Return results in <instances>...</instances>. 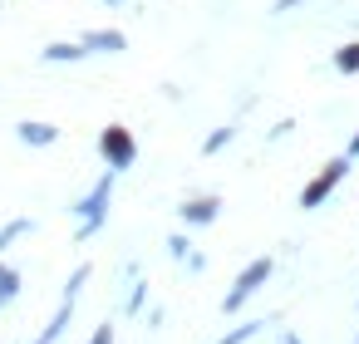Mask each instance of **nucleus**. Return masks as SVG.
<instances>
[{"instance_id": "nucleus-14", "label": "nucleus", "mask_w": 359, "mask_h": 344, "mask_svg": "<svg viewBox=\"0 0 359 344\" xmlns=\"http://www.w3.org/2000/svg\"><path fill=\"white\" fill-rule=\"evenodd\" d=\"M25 231H35V221H30V216H11L6 226H0V251H6L15 236H25Z\"/></svg>"}, {"instance_id": "nucleus-2", "label": "nucleus", "mask_w": 359, "mask_h": 344, "mask_svg": "<svg viewBox=\"0 0 359 344\" xmlns=\"http://www.w3.org/2000/svg\"><path fill=\"white\" fill-rule=\"evenodd\" d=\"M271 270H276V261H271V256H256V261H251V266H246V270L236 275V285H231V290L222 295V315L241 310V305H246V300H251V295H256V290H261V285L271 280Z\"/></svg>"}, {"instance_id": "nucleus-10", "label": "nucleus", "mask_w": 359, "mask_h": 344, "mask_svg": "<svg viewBox=\"0 0 359 344\" xmlns=\"http://www.w3.org/2000/svg\"><path fill=\"white\" fill-rule=\"evenodd\" d=\"M20 295V270L15 266H0V305H11Z\"/></svg>"}, {"instance_id": "nucleus-4", "label": "nucleus", "mask_w": 359, "mask_h": 344, "mask_svg": "<svg viewBox=\"0 0 359 344\" xmlns=\"http://www.w3.org/2000/svg\"><path fill=\"white\" fill-rule=\"evenodd\" d=\"M344 172H349V158H334V163H325V172H320V177H315L305 192H300V207H305V212H315V207H320V202H325V197H330V192L344 182Z\"/></svg>"}, {"instance_id": "nucleus-21", "label": "nucleus", "mask_w": 359, "mask_h": 344, "mask_svg": "<svg viewBox=\"0 0 359 344\" xmlns=\"http://www.w3.org/2000/svg\"><path fill=\"white\" fill-rule=\"evenodd\" d=\"M104 6H123V0H104Z\"/></svg>"}, {"instance_id": "nucleus-3", "label": "nucleus", "mask_w": 359, "mask_h": 344, "mask_svg": "<svg viewBox=\"0 0 359 344\" xmlns=\"http://www.w3.org/2000/svg\"><path fill=\"white\" fill-rule=\"evenodd\" d=\"M99 153H104L109 172H123V167L138 163V143H133V133H128L123 123H109V128L99 133Z\"/></svg>"}, {"instance_id": "nucleus-6", "label": "nucleus", "mask_w": 359, "mask_h": 344, "mask_svg": "<svg viewBox=\"0 0 359 344\" xmlns=\"http://www.w3.org/2000/svg\"><path fill=\"white\" fill-rule=\"evenodd\" d=\"M177 216H182L187 226H212V221L222 216V197H192V202L177 207Z\"/></svg>"}, {"instance_id": "nucleus-17", "label": "nucleus", "mask_w": 359, "mask_h": 344, "mask_svg": "<svg viewBox=\"0 0 359 344\" xmlns=\"http://www.w3.org/2000/svg\"><path fill=\"white\" fill-rule=\"evenodd\" d=\"M143 300H148V285H143V280H138V285H133V295H128V305H123V310H128V315H138V310H143Z\"/></svg>"}, {"instance_id": "nucleus-13", "label": "nucleus", "mask_w": 359, "mask_h": 344, "mask_svg": "<svg viewBox=\"0 0 359 344\" xmlns=\"http://www.w3.org/2000/svg\"><path fill=\"white\" fill-rule=\"evenodd\" d=\"M261 324H266V319H246V324L226 329V334H222L217 344H246V339H256V334H261Z\"/></svg>"}, {"instance_id": "nucleus-8", "label": "nucleus", "mask_w": 359, "mask_h": 344, "mask_svg": "<svg viewBox=\"0 0 359 344\" xmlns=\"http://www.w3.org/2000/svg\"><path fill=\"white\" fill-rule=\"evenodd\" d=\"M84 55H89V50H84L79 40H55V45H45V50H40V60H45V64H79Z\"/></svg>"}, {"instance_id": "nucleus-20", "label": "nucleus", "mask_w": 359, "mask_h": 344, "mask_svg": "<svg viewBox=\"0 0 359 344\" xmlns=\"http://www.w3.org/2000/svg\"><path fill=\"white\" fill-rule=\"evenodd\" d=\"M290 6H300V0H276V11H290Z\"/></svg>"}, {"instance_id": "nucleus-19", "label": "nucleus", "mask_w": 359, "mask_h": 344, "mask_svg": "<svg viewBox=\"0 0 359 344\" xmlns=\"http://www.w3.org/2000/svg\"><path fill=\"white\" fill-rule=\"evenodd\" d=\"M344 158H359V133L349 138V153H344Z\"/></svg>"}, {"instance_id": "nucleus-15", "label": "nucleus", "mask_w": 359, "mask_h": 344, "mask_svg": "<svg viewBox=\"0 0 359 344\" xmlns=\"http://www.w3.org/2000/svg\"><path fill=\"white\" fill-rule=\"evenodd\" d=\"M334 69H339V74H359V45H344V50L334 55Z\"/></svg>"}, {"instance_id": "nucleus-11", "label": "nucleus", "mask_w": 359, "mask_h": 344, "mask_svg": "<svg viewBox=\"0 0 359 344\" xmlns=\"http://www.w3.org/2000/svg\"><path fill=\"white\" fill-rule=\"evenodd\" d=\"M231 138H236V123H222V128H212V133H207V143H202V153L212 158V153H222V148H226Z\"/></svg>"}, {"instance_id": "nucleus-5", "label": "nucleus", "mask_w": 359, "mask_h": 344, "mask_svg": "<svg viewBox=\"0 0 359 344\" xmlns=\"http://www.w3.org/2000/svg\"><path fill=\"white\" fill-rule=\"evenodd\" d=\"M79 45H84L89 55H123V50H128V35H123V30H84Z\"/></svg>"}, {"instance_id": "nucleus-7", "label": "nucleus", "mask_w": 359, "mask_h": 344, "mask_svg": "<svg viewBox=\"0 0 359 344\" xmlns=\"http://www.w3.org/2000/svg\"><path fill=\"white\" fill-rule=\"evenodd\" d=\"M15 138H20L25 148H55V143H60V128H55V123H30V118H25V123L15 128Z\"/></svg>"}, {"instance_id": "nucleus-12", "label": "nucleus", "mask_w": 359, "mask_h": 344, "mask_svg": "<svg viewBox=\"0 0 359 344\" xmlns=\"http://www.w3.org/2000/svg\"><path fill=\"white\" fill-rule=\"evenodd\" d=\"M89 275H94V266H89V261H84V266H74V275H69V280H65V295H60V300H69V305H74V300H79V290H84V280H89Z\"/></svg>"}, {"instance_id": "nucleus-18", "label": "nucleus", "mask_w": 359, "mask_h": 344, "mask_svg": "<svg viewBox=\"0 0 359 344\" xmlns=\"http://www.w3.org/2000/svg\"><path fill=\"white\" fill-rule=\"evenodd\" d=\"M89 344H114V324H109V319H104V324H99V329H94V334H89Z\"/></svg>"}, {"instance_id": "nucleus-1", "label": "nucleus", "mask_w": 359, "mask_h": 344, "mask_svg": "<svg viewBox=\"0 0 359 344\" xmlns=\"http://www.w3.org/2000/svg\"><path fill=\"white\" fill-rule=\"evenodd\" d=\"M114 182H118V172H104L69 212L79 216V241H94L99 231H104V221H109V202H114Z\"/></svg>"}, {"instance_id": "nucleus-16", "label": "nucleus", "mask_w": 359, "mask_h": 344, "mask_svg": "<svg viewBox=\"0 0 359 344\" xmlns=\"http://www.w3.org/2000/svg\"><path fill=\"white\" fill-rule=\"evenodd\" d=\"M168 256H172V261H187V256H192V241H187V236H168Z\"/></svg>"}, {"instance_id": "nucleus-9", "label": "nucleus", "mask_w": 359, "mask_h": 344, "mask_svg": "<svg viewBox=\"0 0 359 344\" xmlns=\"http://www.w3.org/2000/svg\"><path fill=\"white\" fill-rule=\"evenodd\" d=\"M69 319H74V305H69V300H60V310L50 315V324L40 329V339H35V344H55V339L65 334V324H69Z\"/></svg>"}]
</instances>
